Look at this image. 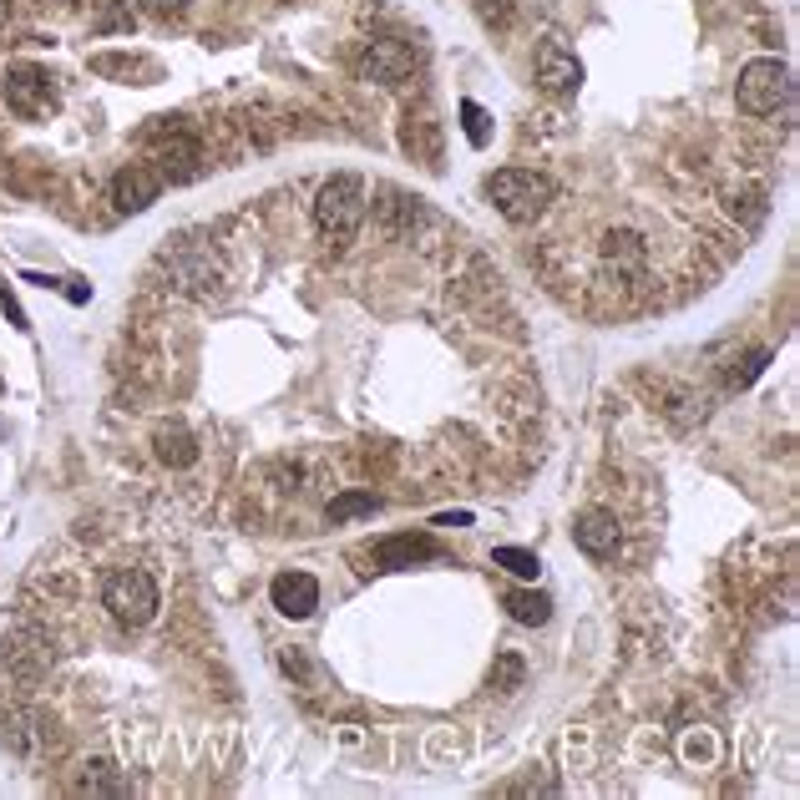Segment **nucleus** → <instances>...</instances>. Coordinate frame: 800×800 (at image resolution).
<instances>
[{
    "label": "nucleus",
    "mask_w": 800,
    "mask_h": 800,
    "mask_svg": "<svg viewBox=\"0 0 800 800\" xmlns=\"http://www.w3.org/2000/svg\"><path fill=\"white\" fill-rule=\"evenodd\" d=\"M360 223H365V183L355 173L330 178L325 188H319V198H314V228H319V238H325L330 249H345Z\"/></svg>",
    "instance_id": "f257e3e1"
},
{
    "label": "nucleus",
    "mask_w": 800,
    "mask_h": 800,
    "mask_svg": "<svg viewBox=\"0 0 800 800\" xmlns=\"http://www.w3.org/2000/svg\"><path fill=\"white\" fill-rule=\"evenodd\" d=\"M487 193H492V203L507 223H532L552 203V178H542L532 168H502V173H492Z\"/></svg>",
    "instance_id": "f03ea898"
},
{
    "label": "nucleus",
    "mask_w": 800,
    "mask_h": 800,
    "mask_svg": "<svg viewBox=\"0 0 800 800\" xmlns=\"http://www.w3.org/2000/svg\"><path fill=\"white\" fill-rule=\"evenodd\" d=\"M735 97H740V107H745L750 117L780 112V107L790 102V66L775 61V56L750 61V66L740 71V82H735Z\"/></svg>",
    "instance_id": "7ed1b4c3"
},
{
    "label": "nucleus",
    "mask_w": 800,
    "mask_h": 800,
    "mask_svg": "<svg viewBox=\"0 0 800 800\" xmlns=\"http://www.w3.org/2000/svg\"><path fill=\"white\" fill-rule=\"evenodd\" d=\"M102 603H107V613H112L117 623L142 628V623H152V613H157V583H152V573H142V568H117V573L102 583Z\"/></svg>",
    "instance_id": "20e7f679"
},
{
    "label": "nucleus",
    "mask_w": 800,
    "mask_h": 800,
    "mask_svg": "<svg viewBox=\"0 0 800 800\" xmlns=\"http://www.w3.org/2000/svg\"><path fill=\"white\" fill-rule=\"evenodd\" d=\"M532 66H537L542 92H552V97H568V92L583 87V61H578L563 41H542L537 56H532Z\"/></svg>",
    "instance_id": "39448f33"
},
{
    "label": "nucleus",
    "mask_w": 800,
    "mask_h": 800,
    "mask_svg": "<svg viewBox=\"0 0 800 800\" xmlns=\"http://www.w3.org/2000/svg\"><path fill=\"white\" fill-rule=\"evenodd\" d=\"M411 71H416V51L406 41H370L360 51V76L365 82L390 87V82H400V76H411Z\"/></svg>",
    "instance_id": "423d86ee"
},
{
    "label": "nucleus",
    "mask_w": 800,
    "mask_h": 800,
    "mask_svg": "<svg viewBox=\"0 0 800 800\" xmlns=\"http://www.w3.org/2000/svg\"><path fill=\"white\" fill-rule=\"evenodd\" d=\"M6 102L21 112V117H46V107H51V76L41 71V66H11L6 71Z\"/></svg>",
    "instance_id": "0eeeda50"
},
{
    "label": "nucleus",
    "mask_w": 800,
    "mask_h": 800,
    "mask_svg": "<svg viewBox=\"0 0 800 800\" xmlns=\"http://www.w3.org/2000/svg\"><path fill=\"white\" fill-rule=\"evenodd\" d=\"M157 193H163V173H157V168L132 163V168H122V173L112 178V203H117L122 213H142V208H152V203H157Z\"/></svg>",
    "instance_id": "6e6552de"
},
{
    "label": "nucleus",
    "mask_w": 800,
    "mask_h": 800,
    "mask_svg": "<svg viewBox=\"0 0 800 800\" xmlns=\"http://www.w3.org/2000/svg\"><path fill=\"white\" fill-rule=\"evenodd\" d=\"M198 163H203L198 137H188V132H168V137H157V173H163L168 183H188V178L198 173Z\"/></svg>",
    "instance_id": "1a4fd4ad"
},
{
    "label": "nucleus",
    "mask_w": 800,
    "mask_h": 800,
    "mask_svg": "<svg viewBox=\"0 0 800 800\" xmlns=\"http://www.w3.org/2000/svg\"><path fill=\"white\" fill-rule=\"evenodd\" d=\"M0 669H11L16 679H41L51 669V644L41 633H11L6 654H0Z\"/></svg>",
    "instance_id": "9d476101"
},
{
    "label": "nucleus",
    "mask_w": 800,
    "mask_h": 800,
    "mask_svg": "<svg viewBox=\"0 0 800 800\" xmlns=\"http://www.w3.org/2000/svg\"><path fill=\"white\" fill-rule=\"evenodd\" d=\"M269 603L284 613V618H309L314 608H319V583L309 578V573H279L274 583H269Z\"/></svg>",
    "instance_id": "9b49d317"
},
{
    "label": "nucleus",
    "mask_w": 800,
    "mask_h": 800,
    "mask_svg": "<svg viewBox=\"0 0 800 800\" xmlns=\"http://www.w3.org/2000/svg\"><path fill=\"white\" fill-rule=\"evenodd\" d=\"M573 542H578L588 557H613V547H618V522H613V512H598V507L578 512Z\"/></svg>",
    "instance_id": "f8f14e48"
},
{
    "label": "nucleus",
    "mask_w": 800,
    "mask_h": 800,
    "mask_svg": "<svg viewBox=\"0 0 800 800\" xmlns=\"http://www.w3.org/2000/svg\"><path fill=\"white\" fill-rule=\"evenodd\" d=\"M431 557H441V542L436 537H385L375 547V568H411V563H431Z\"/></svg>",
    "instance_id": "ddd939ff"
},
{
    "label": "nucleus",
    "mask_w": 800,
    "mask_h": 800,
    "mask_svg": "<svg viewBox=\"0 0 800 800\" xmlns=\"http://www.w3.org/2000/svg\"><path fill=\"white\" fill-rule=\"evenodd\" d=\"M152 451H157V461H163V466H193L198 461V441L183 426H157Z\"/></svg>",
    "instance_id": "4468645a"
},
{
    "label": "nucleus",
    "mask_w": 800,
    "mask_h": 800,
    "mask_svg": "<svg viewBox=\"0 0 800 800\" xmlns=\"http://www.w3.org/2000/svg\"><path fill=\"white\" fill-rule=\"evenodd\" d=\"M132 785L122 780V770L112 760H92L82 775H76V795H127Z\"/></svg>",
    "instance_id": "2eb2a0df"
},
{
    "label": "nucleus",
    "mask_w": 800,
    "mask_h": 800,
    "mask_svg": "<svg viewBox=\"0 0 800 800\" xmlns=\"http://www.w3.org/2000/svg\"><path fill=\"white\" fill-rule=\"evenodd\" d=\"M507 613L522 623V628H542L552 618V598L547 593H532V588H512L507 593Z\"/></svg>",
    "instance_id": "dca6fc26"
},
{
    "label": "nucleus",
    "mask_w": 800,
    "mask_h": 800,
    "mask_svg": "<svg viewBox=\"0 0 800 800\" xmlns=\"http://www.w3.org/2000/svg\"><path fill=\"white\" fill-rule=\"evenodd\" d=\"M0 745H6L11 755H31V750H36V740H31V719H26L21 709H6V714H0Z\"/></svg>",
    "instance_id": "f3484780"
},
{
    "label": "nucleus",
    "mask_w": 800,
    "mask_h": 800,
    "mask_svg": "<svg viewBox=\"0 0 800 800\" xmlns=\"http://www.w3.org/2000/svg\"><path fill=\"white\" fill-rule=\"evenodd\" d=\"M370 512H380L375 492H340V497H330V522H350V517H370Z\"/></svg>",
    "instance_id": "a211bd4d"
},
{
    "label": "nucleus",
    "mask_w": 800,
    "mask_h": 800,
    "mask_svg": "<svg viewBox=\"0 0 800 800\" xmlns=\"http://www.w3.org/2000/svg\"><path fill=\"white\" fill-rule=\"evenodd\" d=\"M492 563H497V568H507V573H512V578H522V583H532V578L542 573L537 552H527V547H497V552H492Z\"/></svg>",
    "instance_id": "6ab92c4d"
},
{
    "label": "nucleus",
    "mask_w": 800,
    "mask_h": 800,
    "mask_svg": "<svg viewBox=\"0 0 800 800\" xmlns=\"http://www.w3.org/2000/svg\"><path fill=\"white\" fill-rule=\"evenodd\" d=\"M461 122H466V142L471 147H487V137H492V117L476 107V102H461Z\"/></svg>",
    "instance_id": "aec40b11"
},
{
    "label": "nucleus",
    "mask_w": 800,
    "mask_h": 800,
    "mask_svg": "<svg viewBox=\"0 0 800 800\" xmlns=\"http://www.w3.org/2000/svg\"><path fill=\"white\" fill-rule=\"evenodd\" d=\"M765 365H770V350H750V355L740 360V370H730L725 380H730L735 390H745V385H750V380H755V375H760Z\"/></svg>",
    "instance_id": "412c9836"
},
{
    "label": "nucleus",
    "mask_w": 800,
    "mask_h": 800,
    "mask_svg": "<svg viewBox=\"0 0 800 800\" xmlns=\"http://www.w3.org/2000/svg\"><path fill=\"white\" fill-rule=\"evenodd\" d=\"M517 684H522V659H517V654H502V659H497V674H492V689L512 694Z\"/></svg>",
    "instance_id": "4be33fe9"
},
{
    "label": "nucleus",
    "mask_w": 800,
    "mask_h": 800,
    "mask_svg": "<svg viewBox=\"0 0 800 800\" xmlns=\"http://www.w3.org/2000/svg\"><path fill=\"white\" fill-rule=\"evenodd\" d=\"M66 299H71V304H87V299H92V284H82V279H71V284H66Z\"/></svg>",
    "instance_id": "5701e85b"
},
{
    "label": "nucleus",
    "mask_w": 800,
    "mask_h": 800,
    "mask_svg": "<svg viewBox=\"0 0 800 800\" xmlns=\"http://www.w3.org/2000/svg\"><path fill=\"white\" fill-rule=\"evenodd\" d=\"M147 6H152L157 16H178V11L188 6V0H147Z\"/></svg>",
    "instance_id": "b1692460"
},
{
    "label": "nucleus",
    "mask_w": 800,
    "mask_h": 800,
    "mask_svg": "<svg viewBox=\"0 0 800 800\" xmlns=\"http://www.w3.org/2000/svg\"><path fill=\"white\" fill-rule=\"evenodd\" d=\"M471 522V512H446V517H436V527H466Z\"/></svg>",
    "instance_id": "393cba45"
}]
</instances>
